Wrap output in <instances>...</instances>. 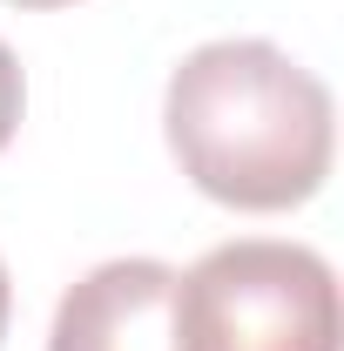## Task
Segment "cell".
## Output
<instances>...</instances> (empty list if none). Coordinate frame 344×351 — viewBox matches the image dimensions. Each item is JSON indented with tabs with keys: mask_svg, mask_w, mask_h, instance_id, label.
<instances>
[{
	"mask_svg": "<svg viewBox=\"0 0 344 351\" xmlns=\"http://www.w3.org/2000/svg\"><path fill=\"white\" fill-rule=\"evenodd\" d=\"M175 169L223 210H297L331 176V88L270 41H203L162 95Z\"/></svg>",
	"mask_w": 344,
	"mask_h": 351,
	"instance_id": "obj_1",
	"label": "cell"
},
{
	"mask_svg": "<svg viewBox=\"0 0 344 351\" xmlns=\"http://www.w3.org/2000/svg\"><path fill=\"white\" fill-rule=\"evenodd\" d=\"M182 351H338V277L310 243L236 237L175 277Z\"/></svg>",
	"mask_w": 344,
	"mask_h": 351,
	"instance_id": "obj_2",
	"label": "cell"
},
{
	"mask_svg": "<svg viewBox=\"0 0 344 351\" xmlns=\"http://www.w3.org/2000/svg\"><path fill=\"white\" fill-rule=\"evenodd\" d=\"M175 277L162 257H108L68 284L54 304L47 351H182L175 345Z\"/></svg>",
	"mask_w": 344,
	"mask_h": 351,
	"instance_id": "obj_3",
	"label": "cell"
},
{
	"mask_svg": "<svg viewBox=\"0 0 344 351\" xmlns=\"http://www.w3.org/2000/svg\"><path fill=\"white\" fill-rule=\"evenodd\" d=\"M21 108H27V82H21V61H14V47L0 41V149L14 142V129H21Z\"/></svg>",
	"mask_w": 344,
	"mask_h": 351,
	"instance_id": "obj_4",
	"label": "cell"
},
{
	"mask_svg": "<svg viewBox=\"0 0 344 351\" xmlns=\"http://www.w3.org/2000/svg\"><path fill=\"white\" fill-rule=\"evenodd\" d=\"M7 311H14V291H7V263H0V338H7Z\"/></svg>",
	"mask_w": 344,
	"mask_h": 351,
	"instance_id": "obj_5",
	"label": "cell"
},
{
	"mask_svg": "<svg viewBox=\"0 0 344 351\" xmlns=\"http://www.w3.org/2000/svg\"><path fill=\"white\" fill-rule=\"evenodd\" d=\"M14 7H75V0H14Z\"/></svg>",
	"mask_w": 344,
	"mask_h": 351,
	"instance_id": "obj_6",
	"label": "cell"
}]
</instances>
